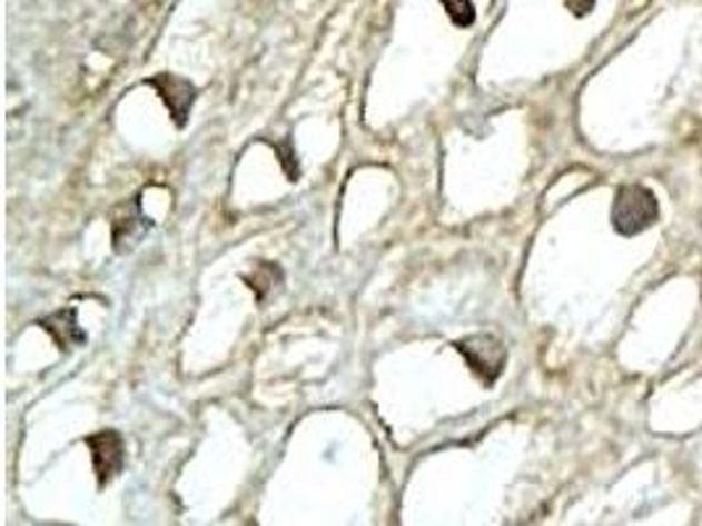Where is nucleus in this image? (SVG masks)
I'll return each instance as SVG.
<instances>
[{
  "label": "nucleus",
  "mask_w": 702,
  "mask_h": 526,
  "mask_svg": "<svg viewBox=\"0 0 702 526\" xmlns=\"http://www.w3.org/2000/svg\"><path fill=\"white\" fill-rule=\"evenodd\" d=\"M657 221V200L647 187L626 185L613 200V227L619 235L632 237L645 232Z\"/></svg>",
  "instance_id": "obj_1"
},
{
  "label": "nucleus",
  "mask_w": 702,
  "mask_h": 526,
  "mask_svg": "<svg viewBox=\"0 0 702 526\" xmlns=\"http://www.w3.org/2000/svg\"><path fill=\"white\" fill-rule=\"evenodd\" d=\"M85 445L92 453V468H96V479L100 487H106L108 482L116 479L125 468L127 458V445L125 437L116 429H103L96 435H87Z\"/></svg>",
  "instance_id": "obj_3"
},
{
  "label": "nucleus",
  "mask_w": 702,
  "mask_h": 526,
  "mask_svg": "<svg viewBox=\"0 0 702 526\" xmlns=\"http://www.w3.org/2000/svg\"><path fill=\"white\" fill-rule=\"evenodd\" d=\"M125 211H127L125 219H119V216L113 219V248L119 250V254L132 250L135 245L142 240V235L154 227L150 225V219H145L142 216L140 200H132V204L125 206Z\"/></svg>",
  "instance_id": "obj_6"
},
{
  "label": "nucleus",
  "mask_w": 702,
  "mask_h": 526,
  "mask_svg": "<svg viewBox=\"0 0 702 526\" xmlns=\"http://www.w3.org/2000/svg\"><path fill=\"white\" fill-rule=\"evenodd\" d=\"M447 17H451V21L455 27H472L474 19H476V9L472 0H443Z\"/></svg>",
  "instance_id": "obj_7"
},
{
  "label": "nucleus",
  "mask_w": 702,
  "mask_h": 526,
  "mask_svg": "<svg viewBox=\"0 0 702 526\" xmlns=\"http://www.w3.org/2000/svg\"><path fill=\"white\" fill-rule=\"evenodd\" d=\"M145 85L158 92V98L164 100L166 108H169L174 125L182 129L187 125V117H190V111H192L195 96H198V90H195V85L190 82V79L166 75L164 71V75L145 79Z\"/></svg>",
  "instance_id": "obj_4"
},
{
  "label": "nucleus",
  "mask_w": 702,
  "mask_h": 526,
  "mask_svg": "<svg viewBox=\"0 0 702 526\" xmlns=\"http://www.w3.org/2000/svg\"><path fill=\"white\" fill-rule=\"evenodd\" d=\"M566 6L576 13V17H584V13L592 11L595 0H566Z\"/></svg>",
  "instance_id": "obj_9"
},
{
  "label": "nucleus",
  "mask_w": 702,
  "mask_h": 526,
  "mask_svg": "<svg viewBox=\"0 0 702 526\" xmlns=\"http://www.w3.org/2000/svg\"><path fill=\"white\" fill-rule=\"evenodd\" d=\"M274 274H281V271H279L274 264H269V261H260L256 274H253V279H248V285L253 287V290H256L258 300H264V298H266V290H271Z\"/></svg>",
  "instance_id": "obj_8"
},
{
  "label": "nucleus",
  "mask_w": 702,
  "mask_h": 526,
  "mask_svg": "<svg viewBox=\"0 0 702 526\" xmlns=\"http://www.w3.org/2000/svg\"><path fill=\"white\" fill-rule=\"evenodd\" d=\"M38 324L53 337L58 350H75L87 343L85 329L77 324V308H61V311L42 316Z\"/></svg>",
  "instance_id": "obj_5"
},
{
  "label": "nucleus",
  "mask_w": 702,
  "mask_h": 526,
  "mask_svg": "<svg viewBox=\"0 0 702 526\" xmlns=\"http://www.w3.org/2000/svg\"><path fill=\"white\" fill-rule=\"evenodd\" d=\"M455 350L466 358L468 369L479 377L484 385H492L505 369V345L495 335H468L455 343Z\"/></svg>",
  "instance_id": "obj_2"
}]
</instances>
